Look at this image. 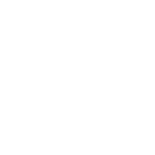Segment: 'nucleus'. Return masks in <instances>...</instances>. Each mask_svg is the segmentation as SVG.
Returning a JSON list of instances; mask_svg holds the SVG:
<instances>
[]
</instances>
